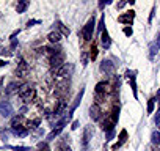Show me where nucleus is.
<instances>
[{"instance_id":"nucleus-34","label":"nucleus","mask_w":160,"mask_h":151,"mask_svg":"<svg viewBox=\"0 0 160 151\" xmlns=\"http://www.w3.org/2000/svg\"><path fill=\"white\" fill-rule=\"evenodd\" d=\"M132 33H133V32H132V29H129V27H126V29H124V35H126V36H132Z\"/></svg>"},{"instance_id":"nucleus-6","label":"nucleus","mask_w":160,"mask_h":151,"mask_svg":"<svg viewBox=\"0 0 160 151\" xmlns=\"http://www.w3.org/2000/svg\"><path fill=\"white\" fill-rule=\"evenodd\" d=\"M0 113H2V117H10L13 113V106L10 104V101L0 102Z\"/></svg>"},{"instance_id":"nucleus-33","label":"nucleus","mask_w":160,"mask_h":151,"mask_svg":"<svg viewBox=\"0 0 160 151\" xmlns=\"http://www.w3.org/2000/svg\"><path fill=\"white\" fill-rule=\"evenodd\" d=\"M35 24H39V21H38V19H32V21L27 22V27H32V25H35Z\"/></svg>"},{"instance_id":"nucleus-17","label":"nucleus","mask_w":160,"mask_h":151,"mask_svg":"<svg viewBox=\"0 0 160 151\" xmlns=\"http://www.w3.org/2000/svg\"><path fill=\"white\" fill-rule=\"evenodd\" d=\"M107 91H108V84L99 82V84L96 85V93H98V95H102V93H107Z\"/></svg>"},{"instance_id":"nucleus-4","label":"nucleus","mask_w":160,"mask_h":151,"mask_svg":"<svg viewBox=\"0 0 160 151\" xmlns=\"http://www.w3.org/2000/svg\"><path fill=\"white\" fill-rule=\"evenodd\" d=\"M99 69H101L102 72H105V74H113V72H115V63H113L112 60H104V61L101 63Z\"/></svg>"},{"instance_id":"nucleus-26","label":"nucleus","mask_w":160,"mask_h":151,"mask_svg":"<svg viewBox=\"0 0 160 151\" xmlns=\"http://www.w3.org/2000/svg\"><path fill=\"white\" fill-rule=\"evenodd\" d=\"M154 104H155V98H151L148 101V113H152L154 112Z\"/></svg>"},{"instance_id":"nucleus-15","label":"nucleus","mask_w":160,"mask_h":151,"mask_svg":"<svg viewBox=\"0 0 160 151\" xmlns=\"http://www.w3.org/2000/svg\"><path fill=\"white\" fill-rule=\"evenodd\" d=\"M11 132L18 137H25L28 134V129L27 128H22V126H18V128H11Z\"/></svg>"},{"instance_id":"nucleus-11","label":"nucleus","mask_w":160,"mask_h":151,"mask_svg":"<svg viewBox=\"0 0 160 151\" xmlns=\"http://www.w3.org/2000/svg\"><path fill=\"white\" fill-rule=\"evenodd\" d=\"M101 113H102V110H101L99 104H93V106L90 107V117H91L94 121H98V120L101 118Z\"/></svg>"},{"instance_id":"nucleus-41","label":"nucleus","mask_w":160,"mask_h":151,"mask_svg":"<svg viewBox=\"0 0 160 151\" xmlns=\"http://www.w3.org/2000/svg\"><path fill=\"white\" fill-rule=\"evenodd\" d=\"M155 124H157V126H158V129H160V118H158V120L155 121Z\"/></svg>"},{"instance_id":"nucleus-36","label":"nucleus","mask_w":160,"mask_h":151,"mask_svg":"<svg viewBox=\"0 0 160 151\" xmlns=\"http://www.w3.org/2000/svg\"><path fill=\"white\" fill-rule=\"evenodd\" d=\"M77 128H78V121L75 120V121L72 123V129H77Z\"/></svg>"},{"instance_id":"nucleus-23","label":"nucleus","mask_w":160,"mask_h":151,"mask_svg":"<svg viewBox=\"0 0 160 151\" xmlns=\"http://www.w3.org/2000/svg\"><path fill=\"white\" fill-rule=\"evenodd\" d=\"M157 49H158V47H157L155 43H151V44H149V50H151V52H149V58H151V60L154 58V54H157Z\"/></svg>"},{"instance_id":"nucleus-37","label":"nucleus","mask_w":160,"mask_h":151,"mask_svg":"<svg viewBox=\"0 0 160 151\" xmlns=\"http://www.w3.org/2000/svg\"><path fill=\"white\" fill-rule=\"evenodd\" d=\"M155 44H157V47L160 49V33H158V36H157V41H155Z\"/></svg>"},{"instance_id":"nucleus-18","label":"nucleus","mask_w":160,"mask_h":151,"mask_svg":"<svg viewBox=\"0 0 160 151\" xmlns=\"http://www.w3.org/2000/svg\"><path fill=\"white\" fill-rule=\"evenodd\" d=\"M47 39H49L50 43H58V41L61 39V35H60L58 32H50V33L47 35Z\"/></svg>"},{"instance_id":"nucleus-21","label":"nucleus","mask_w":160,"mask_h":151,"mask_svg":"<svg viewBox=\"0 0 160 151\" xmlns=\"http://www.w3.org/2000/svg\"><path fill=\"white\" fill-rule=\"evenodd\" d=\"M151 140H152V143H154L155 146H158V145H160V132H158V131H154L152 135H151Z\"/></svg>"},{"instance_id":"nucleus-29","label":"nucleus","mask_w":160,"mask_h":151,"mask_svg":"<svg viewBox=\"0 0 160 151\" xmlns=\"http://www.w3.org/2000/svg\"><path fill=\"white\" fill-rule=\"evenodd\" d=\"M82 65L83 66L88 65V52H82Z\"/></svg>"},{"instance_id":"nucleus-35","label":"nucleus","mask_w":160,"mask_h":151,"mask_svg":"<svg viewBox=\"0 0 160 151\" xmlns=\"http://www.w3.org/2000/svg\"><path fill=\"white\" fill-rule=\"evenodd\" d=\"M0 134H2V137H3V140H8V131H5V129H2V131H0Z\"/></svg>"},{"instance_id":"nucleus-38","label":"nucleus","mask_w":160,"mask_h":151,"mask_svg":"<svg viewBox=\"0 0 160 151\" xmlns=\"http://www.w3.org/2000/svg\"><path fill=\"white\" fill-rule=\"evenodd\" d=\"M107 3H108V2H101V3H99V8H104Z\"/></svg>"},{"instance_id":"nucleus-8","label":"nucleus","mask_w":160,"mask_h":151,"mask_svg":"<svg viewBox=\"0 0 160 151\" xmlns=\"http://www.w3.org/2000/svg\"><path fill=\"white\" fill-rule=\"evenodd\" d=\"M126 77L130 81V85H132V91H133V96L137 98L138 95H137V81H135V72L133 71H126Z\"/></svg>"},{"instance_id":"nucleus-42","label":"nucleus","mask_w":160,"mask_h":151,"mask_svg":"<svg viewBox=\"0 0 160 151\" xmlns=\"http://www.w3.org/2000/svg\"><path fill=\"white\" fill-rule=\"evenodd\" d=\"M154 151H160V145H158V146H155V148H154Z\"/></svg>"},{"instance_id":"nucleus-19","label":"nucleus","mask_w":160,"mask_h":151,"mask_svg":"<svg viewBox=\"0 0 160 151\" xmlns=\"http://www.w3.org/2000/svg\"><path fill=\"white\" fill-rule=\"evenodd\" d=\"M19 88V85H18V82H11V84H8V87H7V90H5V93L7 95H13L16 90Z\"/></svg>"},{"instance_id":"nucleus-43","label":"nucleus","mask_w":160,"mask_h":151,"mask_svg":"<svg viewBox=\"0 0 160 151\" xmlns=\"http://www.w3.org/2000/svg\"><path fill=\"white\" fill-rule=\"evenodd\" d=\"M0 85H2V79H0Z\"/></svg>"},{"instance_id":"nucleus-22","label":"nucleus","mask_w":160,"mask_h":151,"mask_svg":"<svg viewBox=\"0 0 160 151\" xmlns=\"http://www.w3.org/2000/svg\"><path fill=\"white\" fill-rule=\"evenodd\" d=\"M118 117H119V107H113V112H112V115H110V120L116 124V121H118Z\"/></svg>"},{"instance_id":"nucleus-25","label":"nucleus","mask_w":160,"mask_h":151,"mask_svg":"<svg viewBox=\"0 0 160 151\" xmlns=\"http://www.w3.org/2000/svg\"><path fill=\"white\" fill-rule=\"evenodd\" d=\"M90 58L91 60H96L98 58V46L93 43V47H91V52H90Z\"/></svg>"},{"instance_id":"nucleus-32","label":"nucleus","mask_w":160,"mask_h":151,"mask_svg":"<svg viewBox=\"0 0 160 151\" xmlns=\"http://www.w3.org/2000/svg\"><path fill=\"white\" fill-rule=\"evenodd\" d=\"M113 135H115V131H108V132H107V138H105V140H107V142H110V140L113 138Z\"/></svg>"},{"instance_id":"nucleus-10","label":"nucleus","mask_w":160,"mask_h":151,"mask_svg":"<svg viewBox=\"0 0 160 151\" xmlns=\"http://www.w3.org/2000/svg\"><path fill=\"white\" fill-rule=\"evenodd\" d=\"M91 137H93V129H91L90 126H87V128H85V131H83V140H82V145H83V148H85V149L88 148V143H90Z\"/></svg>"},{"instance_id":"nucleus-1","label":"nucleus","mask_w":160,"mask_h":151,"mask_svg":"<svg viewBox=\"0 0 160 151\" xmlns=\"http://www.w3.org/2000/svg\"><path fill=\"white\" fill-rule=\"evenodd\" d=\"M18 93H19V96H21V99L24 102H30L33 99V96H35V90H33V87L30 84H24L22 87H19Z\"/></svg>"},{"instance_id":"nucleus-39","label":"nucleus","mask_w":160,"mask_h":151,"mask_svg":"<svg viewBox=\"0 0 160 151\" xmlns=\"http://www.w3.org/2000/svg\"><path fill=\"white\" fill-rule=\"evenodd\" d=\"M5 65H8V61H7V60H2V61H0V66H5Z\"/></svg>"},{"instance_id":"nucleus-7","label":"nucleus","mask_w":160,"mask_h":151,"mask_svg":"<svg viewBox=\"0 0 160 151\" xmlns=\"http://www.w3.org/2000/svg\"><path fill=\"white\" fill-rule=\"evenodd\" d=\"M64 63H63V54L60 52V54H55V55H52L50 57V66L52 68H60V66H63Z\"/></svg>"},{"instance_id":"nucleus-14","label":"nucleus","mask_w":160,"mask_h":151,"mask_svg":"<svg viewBox=\"0 0 160 151\" xmlns=\"http://www.w3.org/2000/svg\"><path fill=\"white\" fill-rule=\"evenodd\" d=\"M126 140H127V131H126V129H122V131H121V134H119V142H118L116 145H113V151H116L119 146H122V145L126 143Z\"/></svg>"},{"instance_id":"nucleus-16","label":"nucleus","mask_w":160,"mask_h":151,"mask_svg":"<svg viewBox=\"0 0 160 151\" xmlns=\"http://www.w3.org/2000/svg\"><path fill=\"white\" fill-rule=\"evenodd\" d=\"M55 25H57V29H58V33L60 35H64V36H69V33H71V30L66 27V25H63V22H60V21H57L55 22Z\"/></svg>"},{"instance_id":"nucleus-20","label":"nucleus","mask_w":160,"mask_h":151,"mask_svg":"<svg viewBox=\"0 0 160 151\" xmlns=\"http://www.w3.org/2000/svg\"><path fill=\"white\" fill-rule=\"evenodd\" d=\"M27 7H28L27 0H21V2L18 3V7H16V11H18V13H24V11L27 10Z\"/></svg>"},{"instance_id":"nucleus-9","label":"nucleus","mask_w":160,"mask_h":151,"mask_svg":"<svg viewBox=\"0 0 160 151\" xmlns=\"http://www.w3.org/2000/svg\"><path fill=\"white\" fill-rule=\"evenodd\" d=\"M133 18H135V11H129L126 14H121L118 18V22H121V24H132L133 22Z\"/></svg>"},{"instance_id":"nucleus-3","label":"nucleus","mask_w":160,"mask_h":151,"mask_svg":"<svg viewBox=\"0 0 160 151\" xmlns=\"http://www.w3.org/2000/svg\"><path fill=\"white\" fill-rule=\"evenodd\" d=\"M74 72V65L72 63H64L63 66L57 68L55 69V76H58V77H69V76Z\"/></svg>"},{"instance_id":"nucleus-2","label":"nucleus","mask_w":160,"mask_h":151,"mask_svg":"<svg viewBox=\"0 0 160 151\" xmlns=\"http://www.w3.org/2000/svg\"><path fill=\"white\" fill-rule=\"evenodd\" d=\"M94 25H96L94 18H91V19H90L87 24H85V27H83V30H82V36H83V39H85V41H91V39H93Z\"/></svg>"},{"instance_id":"nucleus-12","label":"nucleus","mask_w":160,"mask_h":151,"mask_svg":"<svg viewBox=\"0 0 160 151\" xmlns=\"http://www.w3.org/2000/svg\"><path fill=\"white\" fill-rule=\"evenodd\" d=\"M83 91H85V90L82 88V90H80V93L77 95V98H75V101H74V104H72V107H71V110H69V113H68V117H66L68 120H71V117H72V113H74V110L77 109V106L80 104V101H82V96H83Z\"/></svg>"},{"instance_id":"nucleus-24","label":"nucleus","mask_w":160,"mask_h":151,"mask_svg":"<svg viewBox=\"0 0 160 151\" xmlns=\"http://www.w3.org/2000/svg\"><path fill=\"white\" fill-rule=\"evenodd\" d=\"M21 121H22V115L14 117L13 121H11V128H18V126H21Z\"/></svg>"},{"instance_id":"nucleus-30","label":"nucleus","mask_w":160,"mask_h":151,"mask_svg":"<svg viewBox=\"0 0 160 151\" xmlns=\"http://www.w3.org/2000/svg\"><path fill=\"white\" fill-rule=\"evenodd\" d=\"M11 149L13 151H30V148L27 146H11Z\"/></svg>"},{"instance_id":"nucleus-27","label":"nucleus","mask_w":160,"mask_h":151,"mask_svg":"<svg viewBox=\"0 0 160 151\" xmlns=\"http://www.w3.org/2000/svg\"><path fill=\"white\" fill-rule=\"evenodd\" d=\"M39 124V120H33V121H28L27 123V129H36Z\"/></svg>"},{"instance_id":"nucleus-5","label":"nucleus","mask_w":160,"mask_h":151,"mask_svg":"<svg viewBox=\"0 0 160 151\" xmlns=\"http://www.w3.org/2000/svg\"><path fill=\"white\" fill-rule=\"evenodd\" d=\"M66 121H68V118H63V120H60V121H58V124H57V128H55V129H53V131H52L49 135H47V140H53V138H55V137H57V135H58L61 131H63V128H64Z\"/></svg>"},{"instance_id":"nucleus-31","label":"nucleus","mask_w":160,"mask_h":151,"mask_svg":"<svg viewBox=\"0 0 160 151\" xmlns=\"http://www.w3.org/2000/svg\"><path fill=\"white\" fill-rule=\"evenodd\" d=\"M39 151H50V148H49V145L47 143H39Z\"/></svg>"},{"instance_id":"nucleus-40","label":"nucleus","mask_w":160,"mask_h":151,"mask_svg":"<svg viewBox=\"0 0 160 151\" xmlns=\"http://www.w3.org/2000/svg\"><path fill=\"white\" fill-rule=\"evenodd\" d=\"M124 5H126V2H119V3H118V8H122Z\"/></svg>"},{"instance_id":"nucleus-13","label":"nucleus","mask_w":160,"mask_h":151,"mask_svg":"<svg viewBox=\"0 0 160 151\" xmlns=\"http://www.w3.org/2000/svg\"><path fill=\"white\" fill-rule=\"evenodd\" d=\"M101 43H102V46H104L105 49H110V46H112V39H110V35H108L107 30H104V32L101 33Z\"/></svg>"},{"instance_id":"nucleus-28","label":"nucleus","mask_w":160,"mask_h":151,"mask_svg":"<svg viewBox=\"0 0 160 151\" xmlns=\"http://www.w3.org/2000/svg\"><path fill=\"white\" fill-rule=\"evenodd\" d=\"M104 27H105V18H104V16H102V18H101V21H99V27H98V30H99V32H101V33H102V32H104V30H105V29H104Z\"/></svg>"}]
</instances>
